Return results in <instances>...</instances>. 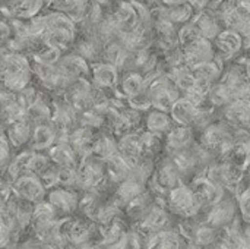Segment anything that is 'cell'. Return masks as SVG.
Segmentation results:
<instances>
[{
  "instance_id": "1",
  "label": "cell",
  "mask_w": 250,
  "mask_h": 249,
  "mask_svg": "<svg viewBox=\"0 0 250 249\" xmlns=\"http://www.w3.org/2000/svg\"><path fill=\"white\" fill-rule=\"evenodd\" d=\"M167 208L171 214L180 216L182 219H193L205 207L198 203L189 185L180 183L167 194Z\"/></svg>"
},
{
  "instance_id": "2",
  "label": "cell",
  "mask_w": 250,
  "mask_h": 249,
  "mask_svg": "<svg viewBox=\"0 0 250 249\" xmlns=\"http://www.w3.org/2000/svg\"><path fill=\"white\" fill-rule=\"evenodd\" d=\"M237 220H240V217H239L236 195L226 192L223 200L209 208L208 217H207V225H209L218 230H224V229L230 227L231 225H234Z\"/></svg>"
},
{
  "instance_id": "3",
  "label": "cell",
  "mask_w": 250,
  "mask_h": 249,
  "mask_svg": "<svg viewBox=\"0 0 250 249\" xmlns=\"http://www.w3.org/2000/svg\"><path fill=\"white\" fill-rule=\"evenodd\" d=\"M183 53V62L188 68H195L198 65L211 62L217 57L215 54V48L212 41L199 37L198 40H195L193 43H190L189 45L180 48Z\"/></svg>"
},
{
  "instance_id": "4",
  "label": "cell",
  "mask_w": 250,
  "mask_h": 249,
  "mask_svg": "<svg viewBox=\"0 0 250 249\" xmlns=\"http://www.w3.org/2000/svg\"><path fill=\"white\" fill-rule=\"evenodd\" d=\"M217 59H220L223 63L227 60H231L234 56H237L242 50H245L243 38L239 35V32L233 29H223L217 38L212 41Z\"/></svg>"
},
{
  "instance_id": "5",
  "label": "cell",
  "mask_w": 250,
  "mask_h": 249,
  "mask_svg": "<svg viewBox=\"0 0 250 249\" xmlns=\"http://www.w3.org/2000/svg\"><path fill=\"white\" fill-rule=\"evenodd\" d=\"M188 185L192 188L198 203L205 208H211L212 205L220 203L223 200V197L226 195L224 189H221L220 186H217L215 183L208 181L205 176L193 178Z\"/></svg>"
},
{
  "instance_id": "6",
  "label": "cell",
  "mask_w": 250,
  "mask_h": 249,
  "mask_svg": "<svg viewBox=\"0 0 250 249\" xmlns=\"http://www.w3.org/2000/svg\"><path fill=\"white\" fill-rule=\"evenodd\" d=\"M154 182H155L157 188L166 194H168L171 189H174L176 186L183 183L182 172L179 170V167L176 166V163L173 161L171 157L166 158L157 167L155 175H154Z\"/></svg>"
},
{
  "instance_id": "7",
  "label": "cell",
  "mask_w": 250,
  "mask_h": 249,
  "mask_svg": "<svg viewBox=\"0 0 250 249\" xmlns=\"http://www.w3.org/2000/svg\"><path fill=\"white\" fill-rule=\"evenodd\" d=\"M190 23L195 26L198 34L202 38H207L209 41H214L217 35L223 31V25L214 10L205 9L201 12H195Z\"/></svg>"
},
{
  "instance_id": "8",
  "label": "cell",
  "mask_w": 250,
  "mask_h": 249,
  "mask_svg": "<svg viewBox=\"0 0 250 249\" xmlns=\"http://www.w3.org/2000/svg\"><path fill=\"white\" fill-rule=\"evenodd\" d=\"M168 114L173 120L174 125L179 126H189L192 128L198 114H199V109L196 104H193L189 98L186 97H180L168 110Z\"/></svg>"
},
{
  "instance_id": "9",
  "label": "cell",
  "mask_w": 250,
  "mask_h": 249,
  "mask_svg": "<svg viewBox=\"0 0 250 249\" xmlns=\"http://www.w3.org/2000/svg\"><path fill=\"white\" fill-rule=\"evenodd\" d=\"M195 131L189 126L173 125V128L166 134V148L170 154L179 153L182 150L189 148L195 141Z\"/></svg>"
},
{
  "instance_id": "10",
  "label": "cell",
  "mask_w": 250,
  "mask_h": 249,
  "mask_svg": "<svg viewBox=\"0 0 250 249\" xmlns=\"http://www.w3.org/2000/svg\"><path fill=\"white\" fill-rule=\"evenodd\" d=\"M173 120L168 114V112H163V110H157L152 109L146 117H145V128L146 132L151 134H157V135H166L171 128H173Z\"/></svg>"
},
{
  "instance_id": "11",
  "label": "cell",
  "mask_w": 250,
  "mask_h": 249,
  "mask_svg": "<svg viewBox=\"0 0 250 249\" xmlns=\"http://www.w3.org/2000/svg\"><path fill=\"white\" fill-rule=\"evenodd\" d=\"M220 241H221V230L204 223L196 227L190 242H193L199 249H207Z\"/></svg>"
},
{
  "instance_id": "12",
  "label": "cell",
  "mask_w": 250,
  "mask_h": 249,
  "mask_svg": "<svg viewBox=\"0 0 250 249\" xmlns=\"http://www.w3.org/2000/svg\"><path fill=\"white\" fill-rule=\"evenodd\" d=\"M243 182L236 194V200L242 223H250V183L248 182V185H243Z\"/></svg>"
},
{
  "instance_id": "13",
  "label": "cell",
  "mask_w": 250,
  "mask_h": 249,
  "mask_svg": "<svg viewBox=\"0 0 250 249\" xmlns=\"http://www.w3.org/2000/svg\"><path fill=\"white\" fill-rule=\"evenodd\" d=\"M122 90L129 98H132L145 90V79L142 78L141 73L130 72L125 76V79L122 82Z\"/></svg>"
},
{
  "instance_id": "14",
  "label": "cell",
  "mask_w": 250,
  "mask_h": 249,
  "mask_svg": "<svg viewBox=\"0 0 250 249\" xmlns=\"http://www.w3.org/2000/svg\"><path fill=\"white\" fill-rule=\"evenodd\" d=\"M94 78L103 87H113L117 82V70L111 63L98 65L94 70Z\"/></svg>"
},
{
  "instance_id": "15",
  "label": "cell",
  "mask_w": 250,
  "mask_h": 249,
  "mask_svg": "<svg viewBox=\"0 0 250 249\" xmlns=\"http://www.w3.org/2000/svg\"><path fill=\"white\" fill-rule=\"evenodd\" d=\"M51 203L56 204L59 208H72L75 204V197L66 191H59L51 195Z\"/></svg>"
},
{
  "instance_id": "16",
  "label": "cell",
  "mask_w": 250,
  "mask_h": 249,
  "mask_svg": "<svg viewBox=\"0 0 250 249\" xmlns=\"http://www.w3.org/2000/svg\"><path fill=\"white\" fill-rule=\"evenodd\" d=\"M23 188H25V191H22V195L26 197V198H29V200L37 198L38 194L41 192L40 183L35 182V181H32V179H22L21 183H19V189H23Z\"/></svg>"
},
{
  "instance_id": "17",
  "label": "cell",
  "mask_w": 250,
  "mask_h": 249,
  "mask_svg": "<svg viewBox=\"0 0 250 249\" xmlns=\"http://www.w3.org/2000/svg\"><path fill=\"white\" fill-rule=\"evenodd\" d=\"M186 1L193 7L195 12L205 10V9H208V6H209V0H186Z\"/></svg>"
},
{
  "instance_id": "18",
  "label": "cell",
  "mask_w": 250,
  "mask_h": 249,
  "mask_svg": "<svg viewBox=\"0 0 250 249\" xmlns=\"http://www.w3.org/2000/svg\"><path fill=\"white\" fill-rule=\"evenodd\" d=\"M242 233L245 236V241L248 244V247L250 249V223H243L242 225Z\"/></svg>"
},
{
  "instance_id": "19",
  "label": "cell",
  "mask_w": 250,
  "mask_h": 249,
  "mask_svg": "<svg viewBox=\"0 0 250 249\" xmlns=\"http://www.w3.org/2000/svg\"><path fill=\"white\" fill-rule=\"evenodd\" d=\"M207 249H227L226 247H224V244L220 241V242H217L215 245H212V247H209V248H207Z\"/></svg>"
},
{
  "instance_id": "20",
  "label": "cell",
  "mask_w": 250,
  "mask_h": 249,
  "mask_svg": "<svg viewBox=\"0 0 250 249\" xmlns=\"http://www.w3.org/2000/svg\"><path fill=\"white\" fill-rule=\"evenodd\" d=\"M245 179H246V181L250 183V163H249V166L246 167V170H245Z\"/></svg>"
},
{
  "instance_id": "21",
  "label": "cell",
  "mask_w": 250,
  "mask_h": 249,
  "mask_svg": "<svg viewBox=\"0 0 250 249\" xmlns=\"http://www.w3.org/2000/svg\"><path fill=\"white\" fill-rule=\"evenodd\" d=\"M245 50H248V51H250V43H249V44H248V45H246V47H245Z\"/></svg>"
}]
</instances>
